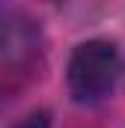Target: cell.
Wrapping results in <instances>:
<instances>
[{
	"label": "cell",
	"instance_id": "obj_1",
	"mask_svg": "<svg viewBox=\"0 0 125 128\" xmlns=\"http://www.w3.org/2000/svg\"><path fill=\"white\" fill-rule=\"evenodd\" d=\"M119 78V51L107 39H86L80 42L66 68L68 96L78 104H95L113 90Z\"/></svg>",
	"mask_w": 125,
	"mask_h": 128
},
{
	"label": "cell",
	"instance_id": "obj_2",
	"mask_svg": "<svg viewBox=\"0 0 125 128\" xmlns=\"http://www.w3.org/2000/svg\"><path fill=\"white\" fill-rule=\"evenodd\" d=\"M42 33L24 9L0 6V66L18 68L39 51Z\"/></svg>",
	"mask_w": 125,
	"mask_h": 128
},
{
	"label": "cell",
	"instance_id": "obj_3",
	"mask_svg": "<svg viewBox=\"0 0 125 128\" xmlns=\"http://www.w3.org/2000/svg\"><path fill=\"white\" fill-rule=\"evenodd\" d=\"M12 128H51V113L48 110H30L27 116H21Z\"/></svg>",
	"mask_w": 125,
	"mask_h": 128
}]
</instances>
